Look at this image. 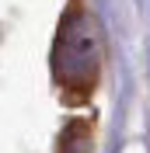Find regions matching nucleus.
Returning <instances> with one entry per match:
<instances>
[{
  "instance_id": "1",
  "label": "nucleus",
  "mask_w": 150,
  "mask_h": 153,
  "mask_svg": "<svg viewBox=\"0 0 150 153\" xmlns=\"http://www.w3.org/2000/svg\"><path fill=\"white\" fill-rule=\"evenodd\" d=\"M98 63H101V35L87 14H70L59 28L56 52H52V66L56 76L74 91H87L98 76Z\"/></svg>"
}]
</instances>
